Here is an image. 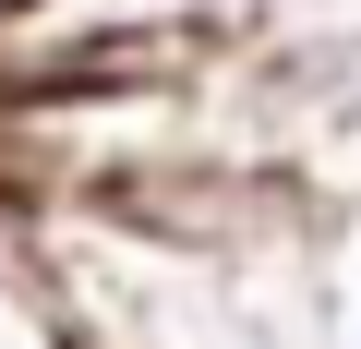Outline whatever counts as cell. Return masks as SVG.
I'll return each instance as SVG.
<instances>
[{
	"label": "cell",
	"mask_w": 361,
	"mask_h": 349,
	"mask_svg": "<svg viewBox=\"0 0 361 349\" xmlns=\"http://www.w3.org/2000/svg\"><path fill=\"white\" fill-rule=\"evenodd\" d=\"M0 349H73V325H61L49 277H37V265H13V253H0Z\"/></svg>",
	"instance_id": "obj_1"
}]
</instances>
